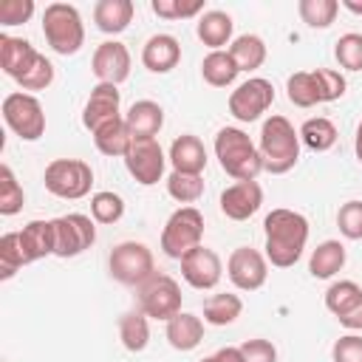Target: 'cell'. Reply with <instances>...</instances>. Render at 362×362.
Returning <instances> with one entry per match:
<instances>
[{
  "instance_id": "obj_1",
  "label": "cell",
  "mask_w": 362,
  "mask_h": 362,
  "mask_svg": "<svg viewBox=\"0 0 362 362\" xmlns=\"http://www.w3.org/2000/svg\"><path fill=\"white\" fill-rule=\"evenodd\" d=\"M263 232H266V246H263L266 260L277 269H291L303 257V249L308 243V218L294 209L277 206L266 215Z\"/></svg>"
},
{
  "instance_id": "obj_2",
  "label": "cell",
  "mask_w": 362,
  "mask_h": 362,
  "mask_svg": "<svg viewBox=\"0 0 362 362\" xmlns=\"http://www.w3.org/2000/svg\"><path fill=\"white\" fill-rule=\"evenodd\" d=\"M215 158L221 170L235 181H257V175L263 173L260 150L240 127H221L215 133Z\"/></svg>"
},
{
  "instance_id": "obj_3",
  "label": "cell",
  "mask_w": 362,
  "mask_h": 362,
  "mask_svg": "<svg viewBox=\"0 0 362 362\" xmlns=\"http://www.w3.org/2000/svg\"><path fill=\"white\" fill-rule=\"evenodd\" d=\"M257 150L263 158V170L272 175H283L300 161V133L294 130V124L286 116L274 113L260 127Z\"/></svg>"
},
{
  "instance_id": "obj_4",
  "label": "cell",
  "mask_w": 362,
  "mask_h": 362,
  "mask_svg": "<svg viewBox=\"0 0 362 362\" xmlns=\"http://www.w3.org/2000/svg\"><path fill=\"white\" fill-rule=\"evenodd\" d=\"M42 34L57 54L74 57L85 45V23L79 8L71 3H48L42 11Z\"/></svg>"
},
{
  "instance_id": "obj_5",
  "label": "cell",
  "mask_w": 362,
  "mask_h": 362,
  "mask_svg": "<svg viewBox=\"0 0 362 362\" xmlns=\"http://www.w3.org/2000/svg\"><path fill=\"white\" fill-rule=\"evenodd\" d=\"M201 238H204V215L195 206H178L161 229V252L173 260H181L195 246H201Z\"/></svg>"
},
{
  "instance_id": "obj_6",
  "label": "cell",
  "mask_w": 362,
  "mask_h": 362,
  "mask_svg": "<svg viewBox=\"0 0 362 362\" xmlns=\"http://www.w3.org/2000/svg\"><path fill=\"white\" fill-rule=\"evenodd\" d=\"M107 269L110 277L122 286H141L147 277L156 274V260L147 243L141 240H122L113 246L110 257H107Z\"/></svg>"
},
{
  "instance_id": "obj_7",
  "label": "cell",
  "mask_w": 362,
  "mask_h": 362,
  "mask_svg": "<svg viewBox=\"0 0 362 362\" xmlns=\"http://www.w3.org/2000/svg\"><path fill=\"white\" fill-rule=\"evenodd\" d=\"M45 189L57 198L76 201L85 198L93 187V170L82 158H54L42 173Z\"/></svg>"
},
{
  "instance_id": "obj_8",
  "label": "cell",
  "mask_w": 362,
  "mask_h": 362,
  "mask_svg": "<svg viewBox=\"0 0 362 362\" xmlns=\"http://www.w3.org/2000/svg\"><path fill=\"white\" fill-rule=\"evenodd\" d=\"M3 122L23 139V141H37L45 133V113L42 105L34 93L14 90L3 99Z\"/></svg>"
},
{
  "instance_id": "obj_9",
  "label": "cell",
  "mask_w": 362,
  "mask_h": 362,
  "mask_svg": "<svg viewBox=\"0 0 362 362\" xmlns=\"http://www.w3.org/2000/svg\"><path fill=\"white\" fill-rule=\"evenodd\" d=\"M139 311H144L150 320L170 322L175 314H181V286L170 274H153L139 286Z\"/></svg>"
},
{
  "instance_id": "obj_10",
  "label": "cell",
  "mask_w": 362,
  "mask_h": 362,
  "mask_svg": "<svg viewBox=\"0 0 362 362\" xmlns=\"http://www.w3.org/2000/svg\"><path fill=\"white\" fill-rule=\"evenodd\" d=\"M274 102V85L263 76H249L229 93V113L238 122H255L260 119Z\"/></svg>"
},
{
  "instance_id": "obj_11",
  "label": "cell",
  "mask_w": 362,
  "mask_h": 362,
  "mask_svg": "<svg viewBox=\"0 0 362 362\" xmlns=\"http://www.w3.org/2000/svg\"><path fill=\"white\" fill-rule=\"evenodd\" d=\"M51 221H54V235H57V252H54L57 257H76L93 246L96 226H93L90 215L68 212V215H59Z\"/></svg>"
},
{
  "instance_id": "obj_12",
  "label": "cell",
  "mask_w": 362,
  "mask_h": 362,
  "mask_svg": "<svg viewBox=\"0 0 362 362\" xmlns=\"http://www.w3.org/2000/svg\"><path fill=\"white\" fill-rule=\"evenodd\" d=\"M124 167H127V173L133 175L136 184L153 187L164 175L167 156H164V150L156 139H133V144L124 156Z\"/></svg>"
},
{
  "instance_id": "obj_13",
  "label": "cell",
  "mask_w": 362,
  "mask_h": 362,
  "mask_svg": "<svg viewBox=\"0 0 362 362\" xmlns=\"http://www.w3.org/2000/svg\"><path fill=\"white\" fill-rule=\"evenodd\" d=\"M226 274L235 288L257 291L269 277V260L263 252H257L252 246H238V249H232V255L226 260Z\"/></svg>"
},
{
  "instance_id": "obj_14",
  "label": "cell",
  "mask_w": 362,
  "mask_h": 362,
  "mask_svg": "<svg viewBox=\"0 0 362 362\" xmlns=\"http://www.w3.org/2000/svg\"><path fill=\"white\" fill-rule=\"evenodd\" d=\"M178 263H181V277L192 288H198V291H209V288H215L221 283L223 263H221L218 252L209 249V246H204V243L195 246L189 255H184Z\"/></svg>"
},
{
  "instance_id": "obj_15",
  "label": "cell",
  "mask_w": 362,
  "mask_h": 362,
  "mask_svg": "<svg viewBox=\"0 0 362 362\" xmlns=\"http://www.w3.org/2000/svg\"><path fill=\"white\" fill-rule=\"evenodd\" d=\"M90 71L105 85L124 82L130 76V51H127V45L119 42V40H107V42L96 45V51L90 57Z\"/></svg>"
},
{
  "instance_id": "obj_16",
  "label": "cell",
  "mask_w": 362,
  "mask_h": 362,
  "mask_svg": "<svg viewBox=\"0 0 362 362\" xmlns=\"http://www.w3.org/2000/svg\"><path fill=\"white\" fill-rule=\"evenodd\" d=\"M119 105H122V93H119V85H105V82H96L88 102H85V110H82V124L93 133L99 130L102 124L119 119Z\"/></svg>"
},
{
  "instance_id": "obj_17",
  "label": "cell",
  "mask_w": 362,
  "mask_h": 362,
  "mask_svg": "<svg viewBox=\"0 0 362 362\" xmlns=\"http://www.w3.org/2000/svg\"><path fill=\"white\" fill-rule=\"evenodd\" d=\"M221 212L229 221H246L252 218L263 204V187L257 181H235L221 192Z\"/></svg>"
},
{
  "instance_id": "obj_18",
  "label": "cell",
  "mask_w": 362,
  "mask_h": 362,
  "mask_svg": "<svg viewBox=\"0 0 362 362\" xmlns=\"http://www.w3.org/2000/svg\"><path fill=\"white\" fill-rule=\"evenodd\" d=\"M42 54L23 37H11V34H0V68L6 76H11L14 82L23 79L40 59Z\"/></svg>"
},
{
  "instance_id": "obj_19",
  "label": "cell",
  "mask_w": 362,
  "mask_h": 362,
  "mask_svg": "<svg viewBox=\"0 0 362 362\" xmlns=\"http://www.w3.org/2000/svg\"><path fill=\"white\" fill-rule=\"evenodd\" d=\"M17 238H20V249H23L25 266H28V263H37V260H42V257H48V255L57 252L54 221H42V218L28 221V223L17 232Z\"/></svg>"
},
{
  "instance_id": "obj_20",
  "label": "cell",
  "mask_w": 362,
  "mask_h": 362,
  "mask_svg": "<svg viewBox=\"0 0 362 362\" xmlns=\"http://www.w3.org/2000/svg\"><path fill=\"white\" fill-rule=\"evenodd\" d=\"M181 59V45L173 34H153L141 48V65L150 74H170Z\"/></svg>"
},
{
  "instance_id": "obj_21",
  "label": "cell",
  "mask_w": 362,
  "mask_h": 362,
  "mask_svg": "<svg viewBox=\"0 0 362 362\" xmlns=\"http://www.w3.org/2000/svg\"><path fill=\"white\" fill-rule=\"evenodd\" d=\"M167 161H170L173 170H178V173L201 175L204 167H206V147H204V141H201L198 136H192V133H181V136L173 139Z\"/></svg>"
},
{
  "instance_id": "obj_22",
  "label": "cell",
  "mask_w": 362,
  "mask_h": 362,
  "mask_svg": "<svg viewBox=\"0 0 362 362\" xmlns=\"http://www.w3.org/2000/svg\"><path fill=\"white\" fill-rule=\"evenodd\" d=\"M124 124H127L133 139H156L158 130L164 127V110L153 99H139L127 107Z\"/></svg>"
},
{
  "instance_id": "obj_23",
  "label": "cell",
  "mask_w": 362,
  "mask_h": 362,
  "mask_svg": "<svg viewBox=\"0 0 362 362\" xmlns=\"http://www.w3.org/2000/svg\"><path fill=\"white\" fill-rule=\"evenodd\" d=\"M133 0H99L93 6V23L102 34H122L133 23Z\"/></svg>"
},
{
  "instance_id": "obj_24",
  "label": "cell",
  "mask_w": 362,
  "mask_h": 362,
  "mask_svg": "<svg viewBox=\"0 0 362 362\" xmlns=\"http://www.w3.org/2000/svg\"><path fill=\"white\" fill-rule=\"evenodd\" d=\"M232 31H235V23L226 11H204L198 17V25H195V34L204 45H209L212 51H223V45H229L232 40Z\"/></svg>"
},
{
  "instance_id": "obj_25",
  "label": "cell",
  "mask_w": 362,
  "mask_h": 362,
  "mask_svg": "<svg viewBox=\"0 0 362 362\" xmlns=\"http://www.w3.org/2000/svg\"><path fill=\"white\" fill-rule=\"evenodd\" d=\"M167 342L175 348V351H192L201 345L204 339V320L198 314H189V311H181L175 314L170 322H167Z\"/></svg>"
},
{
  "instance_id": "obj_26",
  "label": "cell",
  "mask_w": 362,
  "mask_h": 362,
  "mask_svg": "<svg viewBox=\"0 0 362 362\" xmlns=\"http://www.w3.org/2000/svg\"><path fill=\"white\" fill-rule=\"evenodd\" d=\"M93 144L102 156H110V158H124L130 144H133V136L124 124V116L102 124L99 130H93Z\"/></svg>"
},
{
  "instance_id": "obj_27",
  "label": "cell",
  "mask_w": 362,
  "mask_h": 362,
  "mask_svg": "<svg viewBox=\"0 0 362 362\" xmlns=\"http://www.w3.org/2000/svg\"><path fill=\"white\" fill-rule=\"evenodd\" d=\"M342 266H345V246L339 240H322L308 257V272L317 280L334 277L337 272H342Z\"/></svg>"
},
{
  "instance_id": "obj_28",
  "label": "cell",
  "mask_w": 362,
  "mask_h": 362,
  "mask_svg": "<svg viewBox=\"0 0 362 362\" xmlns=\"http://www.w3.org/2000/svg\"><path fill=\"white\" fill-rule=\"evenodd\" d=\"M238 74H240V68L235 65L229 51H209L201 62V76L212 88H229L238 79Z\"/></svg>"
},
{
  "instance_id": "obj_29",
  "label": "cell",
  "mask_w": 362,
  "mask_h": 362,
  "mask_svg": "<svg viewBox=\"0 0 362 362\" xmlns=\"http://www.w3.org/2000/svg\"><path fill=\"white\" fill-rule=\"evenodd\" d=\"M229 54H232V59H235V65L240 68V71H257L263 62H266V42L257 37V34H240V37H235L232 40V45L226 48Z\"/></svg>"
},
{
  "instance_id": "obj_30",
  "label": "cell",
  "mask_w": 362,
  "mask_h": 362,
  "mask_svg": "<svg viewBox=\"0 0 362 362\" xmlns=\"http://www.w3.org/2000/svg\"><path fill=\"white\" fill-rule=\"evenodd\" d=\"M300 144H305L308 150L314 153H325L337 144V124L325 116H314V119H305L300 124Z\"/></svg>"
},
{
  "instance_id": "obj_31",
  "label": "cell",
  "mask_w": 362,
  "mask_h": 362,
  "mask_svg": "<svg viewBox=\"0 0 362 362\" xmlns=\"http://www.w3.org/2000/svg\"><path fill=\"white\" fill-rule=\"evenodd\" d=\"M150 317L144 311H127L119 320V339L130 354H139L150 342Z\"/></svg>"
},
{
  "instance_id": "obj_32",
  "label": "cell",
  "mask_w": 362,
  "mask_h": 362,
  "mask_svg": "<svg viewBox=\"0 0 362 362\" xmlns=\"http://www.w3.org/2000/svg\"><path fill=\"white\" fill-rule=\"evenodd\" d=\"M243 311V300L238 294H229V291H221V294H212L206 303H204V322L209 325H232Z\"/></svg>"
},
{
  "instance_id": "obj_33",
  "label": "cell",
  "mask_w": 362,
  "mask_h": 362,
  "mask_svg": "<svg viewBox=\"0 0 362 362\" xmlns=\"http://www.w3.org/2000/svg\"><path fill=\"white\" fill-rule=\"evenodd\" d=\"M359 300H362V288H359V283H354V280H337V283H331L328 291H325V308H328L337 320H339L345 311H351Z\"/></svg>"
},
{
  "instance_id": "obj_34",
  "label": "cell",
  "mask_w": 362,
  "mask_h": 362,
  "mask_svg": "<svg viewBox=\"0 0 362 362\" xmlns=\"http://www.w3.org/2000/svg\"><path fill=\"white\" fill-rule=\"evenodd\" d=\"M286 93H288V102L297 105V107H314L320 102L317 82H314L311 71H294L286 79Z\"/></svg>"
},
{
  "instance_id": "obj_35",
  "label": "cell",
  "mask_w": 362,
  "mask_h": 362,
  "mask_svg": "<svg viewBox=\"0 0 362 362\" xmlns=\"http://www.w3.org/2000/svg\"><path fill=\"white\" fill-rule=\"evenodd\" d=\"M167 192L173 201L178 204H195L201 195H204V178L201 175H192V173H178L173 170L167 175Z\"/></svg>"
},
{
  "instance_id": "obj_36",
  "label": "cell",
  "mask_w": 362,
  "mask_h": 362,
  "mask_svg": "<svg viewBox=\"0 0 362 362\" xmlns=\"http://www.w3.org/2000/svg\"><path fill=\"white\" fill-rule=\"evenodd\" d=\"M297 11L308 28H328L337 20L339 3L337 0H300Z\"/></svg>"
},
{
  "instance_id": "obj_37",
  "label": "cell",
  "mask_w": 362,
  "mask_h": 362,
  "mask_svg": "<svg viewBox=\"0 0 362 362\" xmlns=\"http://www.w3.org/2000/svg\"><path fill=\"white\" fill-rule=\"evenodd\" d=\"M23 187L14 175V170L8 164H0V215H17L23 209Z\"/></svg>"
},
{
  "instance_id": "obj_38",
  "label": "cell",
  "mask_w": 362,
  "mask_h": 362,
  "mask_svg": "<svg viewBox=\"0 0 362 362\" xmlns=\"http://www.w3.org/2000/svg\"><path fill=\"white\" fill-rule=\"evenodd\" d=\"M124 215V198L119 192L102 189L90 198V218L96 223H116Z\"/></svg>"
},
{
  "instance_id": "obj_39",
  "label": "cell",
  "mask_w": 362,
  "mask_h": 362,
  "mask_svg": "<svg viewBox=\"0 0 362 362\" xmlns=\"http://www.w3.org/2000/svg\"><path fill=\"white\" fill-rule=\"evenodd\" d=\"M23 266H25V260H23L17 232H6L0 238V280H11Z\"/></svg>"
},
{
  "instance_id": "obj_40",
  "label": "cell",
  "mask_w": 362,
  "mask_h": 362,
  "mask_svg": "<svg viewBox=\"0 0 362 362\" xmlns=\"http://www.w3.org/2000/svg\"><path fill=\"white\" fill-rule=\"evenodd\" d=\"M334 57L345 71H362V34L348 31L334 42Z\"/></svg>"
},
{
  "instance_id": "obj_41",
  "label": "cell",
  "mask_w": 362,
  "mask_h": 362,
  "mask_svg": "<svg viewBox=\"0 0 362 362\" xmlns=\"http://www.w3.org/2000/svg\"><path fill=\"white\" fill-rule=\"evenodd\" d=\"M153 14L161 20H187L195 14H204V0H153Z\"/></svg>"
},
{
  "instance_id": "obj_42",
  "label": "cell",
  "mask_w": 362,
  "mask_h": 362,
  "mask_svg": "<svg viewBox=\"0 0 362 362\" xmlns=\"http://www.w3.org/2000/svg\"><path fill=\"white\" fill-rule=\"evenodd\" d=\"M311 74H314V82H317L320 102H337V99L345 96L348 82H345V76L339 71H334V68H317Z\"/></svg>"
},
{
  "instance_id": "obj_43",
  "label": "cell",
  "mask_w": 362,
  "mask_h": 362,
  "mask_svg": "<svg viewBox=\"0 0 362 362\" xmlns=\"http://www.w3.org/2000/svg\"><path fill=\"white\" fill-rule=\"evenodd\" d=\"M337 226L348 240H362V201H345L337 212Z\"/></svg>"
},
{
  "instance_id": "obj_44",
  "label": "cell",
  "mask_w": 362,
  "mask_h": 362,
  "mask_svg": "<svg viewBox=\"0 0 362 362\" xmlns=\"http://www.w3.org/2000/svg\"><path fill=\"white\" fill-rule=\"evenodd\" d=\"M51 82H54V65H51L48 57H40L37 65H34L23 79H17V85H20L23 90H45Z\"/></svg>"
},
{
  "instance_id": "obj_45",
  "label": "cell",
  "mask_w": 362,
  "mask_h": 362,
  "mask_svg": "<svg viewBox=\"0 0 362 362\" xmlns=\"http://www.w3.org/2000/svg\"><path fill=\"white\" fill-rule=\"evenodd\" d=\"M34 0H3L0 3V23L3 25H23L34 14Z\"/></svg>"
},
{
  "instance_id": "obj_46",
  "label": "cell",
  "mask_w": 362,
  "mask_h": 362,
  "mask_svg": "<svg viewBox=\"0 0 362 362\" xmlns=\"http://www.w3.org/2000/svg\"><path fill=\"white\" fill-rule=\"evenodd\" d=\"M334 362H362V337L359 334H345L334 342L331 348Z\"/></svg>"
},
{
  "instance_id": "obj_47",
  "label": "cell",
  "mask_w": 362,
  "mask_h": 362,
  "mask_svg": "<svg viewBox=\"0 0 362 362\" xmlns=\"http://www.w3.org/2000/svg\"><path fill=\"white\" fill-rule=\"evenodd\" d=\"M240 354H243V362H277V348L269 342V339H246L240 345Z\"/></svg>"
},
{
  "instance_id": "obj_48",
  "label": "cell",
  "mask_w": 362,
  "mask_h": 362,
  "mask_svg": "<svg viewBox=\"0 0 362 362\" xmlns=\"http://www.w3.org/2000/svg\"><path fill=\"white\" fill-rule=\"evenodd\" d=\"M339 325L348 328L351 334H354V331H362V300H359L351 311H345V314L339 317Z\"/></svg>"
},
{
  "instance_id": "obj_49",
  "label": "cell",
  "mask_w": 362,
  "mask_h": 362,
  "mask_svg": "<svg viewBox=\"0 0 362 362\" xmlns=\"http://www.w3.org/2000/svg\"><path fill=\"white\" fill-rule=\"evenodd\" d=\"M212 356H215V362H243L240 345H223V348H218Z\"/></svg>"
},
{
  "instance_id": "obj_50",
  "label": "cell",
  "mask_w": 362,
  "mask_h": 362,
  "mask_svg": "<svg viewBox=\"0 0 362 362\" xmlns=\"http://www.w3.org/2000/svg\"><path fill=\"white\" fill-rule=\"evenodd\" d=\"M354 150H356V158H359V164H362V122H359V127H356V139H354Z\"/></svg>"
},
{
  "instance_id": "obj_51",
  "label": "cell",
  "mask_w": 362,
  "mask_h": 362,
  "mask_svg": "<svg viewBox=\"0 0 362 362\" xmlns=\"http://www.w3.org/2000/svg\"><path fill=\"white\" fill-rule=\"evenodd\" d=\"M339 6L348 8V11H354V14H362V3H359V0H342Z\"/></svg>"
},
{
  "instance_id": "obj_52",
  "label": "cell",
  "mask_w": 362,
  "mask_h": 362,
  "mask_svg": "<svg viewBox=\"0 0 362 362\" xmlns=\"http://www.w3.org/2000/svg\"><path fill=\"white\" fill-rule=\"evenodd\" d=\"M201 362H215V356H204V359H201Z\"/></svg>"
}]
</instances>
